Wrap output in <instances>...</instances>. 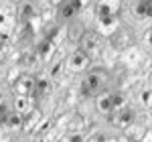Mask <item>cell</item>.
I'll use <instances>...</instances> for the list:
<instances>
[{
	"mask_svg": "<svg viewBox=\"0 0 152 142\" xmlns=\"http://www.w3.org/2000/svg\"><path fill=\"white\" fill-rule=\"evenodd\" d=\"M55 51L57 47L49 41V39H41L39 43H37V49H35V55L39 61H43V63H49V61L53 59V55H55Z\"/></svg>",
	"mask_w": 152,
	"mask_h": 142,
	"instance_id": "ba28073f",
	"label": "cell"
},
{
	"mask_svg": "<svg viewBox=\"0 0 152 142\" xmlns=\"http://www.w3.org/2000/svg\"><path fill=\"white\" fill-rule=\"evenodd\" d=\"M16 8H18V10H16V18H20L23 23H26V20H31L33 16H37V4H33V2H23V4H18Z\"/></svg>",
	"mask_w": 152,
	"mask_h": 142,
	"instance_id": "9a60e30c",
	"label": "cell"
},
{
	"mask_svg": "<svg viewBox=\"0 0 152 142\" xmlns=\"http://www.w3.org/2000/svg\"><path fill=\"white\" fill-rule=\"evenodd\" d=\"M67 37V26H61V24H51V29L47 31V37L45 39H49L55 47H57L59 43L63 41Z\"/></svg>",
	"mask_w": 152,
	"mask_h": 142,
	"instance_id": "4fadbf2b",
	"label": "cell"
},
{
	"mask_svg": "<svg viewBox=\"0 0 152 142\" xmlns=\"http://www.w3.org/2000/svg\"><path fill=\"white\" fill-rule=\"evenodd\" d=\"M107 83H110V73L104 67H94V69L87 71L81 85L87 89L89 95H102L105 91V87H107Z\"/></svg>",
	"mask_w": 152,
	"mask_h": 142,
	"instance_id": "6da1fadb",
	"label": "cell"
},
{
	"mask_svg": "<svg viewBox=\"0 0 152 142\" xmlns=\"http://www.w3.org/2000/svg\"><path fill=\"white\" fill-rule=\"evenodd\" d=\"M136 120H138V110H136L134 106H130V104H126L122 110H118V112H116V116H114V124H116L118 128L126 130V128H130Z\"/></svg>",
	"mask_w": 152,
	"mask_h": 142,
	"instance_id": "277c9868",
	"label": "cell"
},
{
	"mask_svg": "<svg viewBox=\"0 0 152 142\" xmlns=\"http://www.w3.org/2000/svg\"><path fill=\"white\" fill-rule=\"evenodd\" d=\"M39 124H41V126H37L35 132L39 134V136H45V134H47V132L51 130V122H49V120H41Z\"/></svg>",
	"mask_w": 152,
	"mask_h": 142,
	"instance_id": "603a6c76",
	"label": "cell"
},
{
	"mask_svg": "<svg viewBox=\"0 0 152 142\" xmlns=\"http://www.w3.org/2000/svg\"><path fill=\"white\" fill-rule=\"evenodd\" d=\"M20 77V69L18 67H12L10 71H8V81L10 83H16V79Z\"/></svg>",
	"mask_w": 152,
	"mask_h": 142,
	"instance_id": "4316f807",
	"label": "cell"
},
{
	"mask_svg": "<svg viewBox=\"0 0 152 142\" xmlns=\"http://www.w3.org/2000/svg\"><path fill=\"white\" fill-rule=\"evenodd\" d=\"M118 142H132V140H128V138H126V136H122V138H116Z\"/></svg>",
	"mask_w": 152,
	"mask_h": 142,
	"instance_id": "f546056e",
	"label": "cell"
},
{
	"mask_svg": "<svg viewBox=\"0 0 152 142\" xmlns=\"http://www.w3.org/2000/svg\"><path fill=\"white\" fill-rule=\"evenodd\" d=\"M51 89H53V83H51V79H49L47 75L35 77V91H33V95H37V97H43V95H47Z\"/></svg>",
	"mask_w": 152,
	"mask_h": 142,
	"instance_id": "5bb4252c",
	"label": "cell"
},
{
	"mask_svg": "<svg viewBox=\"0 0 152 142\" xmlns=\"http://www.w3.org/2000/svg\"><path fill=\"white\" fill-rule=\"evenodd\" d=\"M2 132H4V120L0 118V134H2Z\"/></svg>",
	"mask_w": 152,
	"mask_h": 142,
	"instance_id": "4dcf8cb0",
	"label": "cell"
},
{
	"mask_svg": "<svg viewBox=\"0 0 152 142\" xmlns=\"http://www.w3.org/2000/svg\"><path fill=\"white\" fill-rule=\"evenodd\" d=\"M146 130H148V128H146ZM144 124H140V122H138V120H136V122H134V124H132V126H130V128H126V136H128V140H132V138H134V140H140L142 138V134H144Z\"/></svg>",
	"mask_w": 152,
	"mask_h": 142,
	"instance_id": "d6986e66",
	"label": "cell"
},
{
	"mask_svg": "<svg viewBox=\"0 0 152 142\" xmlns=\"http://www.w3.org/2000/svg\"><path fill=\"white\" fill-rule=\"evenodd\" d=\"M95 108H97V112L99 114H104V116H112V102H110V94H102L97 95V100H95Z\"/></svg>",
	"mask_w": 152,
	"mask_h": 142,
	"instance_id": "ac0fdd59",
	"label": "cell"
},
{
	"mask_svg": "<svg viewBox=\"0 0 152 142\" xmlns=\"http://www.w3.org/2000/svg\"><path fill=\"white\" fill-rule=\"evenodd\" d=\"M63 67H65V61H63V57H59V59H55L53 63H51V69H49V73H47V77L51 79H55V77H59L61 75V71H63Z\"/></svg>",
	"mask_w": 152,
	"mask_h": 142,
	"instance_id": "44dd1931",
	"label": "cell"
},
{
	"mask_svg": "<svg viewBox=\"0 0 152 142\" xmlns=\"http://www.w3.org/2000/svg\"><path fill=\"white\" fill-rule=\"evenodd\" d=\"M105 138H107V134L99 130V132H94V134H91V136H89V138H87L85 142H104Z\"/></svg>",
	"mask_w": 152,
	"mask_h": 142,
	"instance_id": "d4e9b609",
	"label": "cell"
},
{
	"mask_svg": "<svg viewBox=\"0 0 152 142\" xmlns=\"http://www.w3.org/2000/svg\"><path fill=\"white\" fill-rule=\"evenodd\" d=\"M63 142H85V138H83L79 132H73V134L67 136V138H63Z\"/></svg>",
	"mask_w": 152,
	"mask_h": 142,
	"instance_id": "484cf974",
	"label": "cell"
},
{
	"mask_svg": "<svg viewBox=\"0 0 152 142\" xmlns=\"http://www.w3.org/2000/svg\"><path fill=\"white\" fill-rule=\"evenodd\" d=\"M120 6H122V4L116 2V0H102V2H95L94 4L95 20H102V18H118Z\"/></svg>",
	"mask_w": 152,
	"mask_h": 142,
	"instance_id": "3957f363",
	"label": "cell"
},
{
	"mask_svg": "<svg viewBox=\"0 0 152 142\" xmlns=\"http://www.w3.org/2000/svg\"><path fill=\"white\" fill-rule=\"evenodd\" d=\"M10 112H12V100L6 97V95H2L0 97V118H6Z\"/></svg>",
	"mask_w": 152,
	"mask_h": 142,
	"instance_id": "7402d4cb",
	"label": "cell"
},
{
	"mask_svg": "<svg viewBox=\"0 0 152 142\" xmlns=\"http://www.w3.org/2000/svg\"><path fill=\"white\" fill-rule=\"evenodd\" d=\"M2 120H4V130L6 132H16L23 128V116L16 114V112H10L6 118H2Z\"/></svg>",
	"mask_w": 152,
	"mask_h": 142,
	"instance_id": "2e32d148",
	"label": "cell"
},
{
	"mask_svg": "<svg viewBox=\"0 0 152 142\" xmlns=\"http://www.w3.org/2000/svg\"><path fill=\"white\" fill-rule=\"evenodd\" d=\"M37 102V95H28V97H24V95H16L14 100H12V112H16V114H28L31 110H33V104Z\"/></svg>",
	"mask_w": 152,
	"mask_h": 142,
	"instance_id": "30bf717a",
	"label": "cell"
},
{
	"mask_svg": "<svg viewBox=\"0 0 152 142\" xmlns=\"http://www.w3.org/2000/svg\"><path fill=\"white\" fill-rule=\"evenodd\" d=\"M132 14L138 18V20H144V18H150L152 14V4L150 2H134L132 4Z\"/></svg>",
	"mask_w": 152,
	"mask_h": 142,
	"instance_id": "e0dca14e",
	"label": "cell"
},
{
	"mask_svg": "<svg viewBox=\"0 0 152 142\" xmlns=\"http://www.w3.org/2000/svg\"><path fill=\"white\" fill-rule=\"evenodd\" d=\"M14 26H16V6L0 4V35L8 41L12 37Z\"/></svg>",
	"mask_w": 152,
	"mask_h": 142,
	"instance_id": "7a4b0ae2",
	"label": "cell"
},
{
	"mask_svg": "<svg viewBox=\"0 0 152 142\" xmlns=\"http://www.w3.org/2000/svg\"><path fill=\"white\" fill-rule=\"evenodd\" d=\"M140 104L146 108V110L150 108V87H146V89L140 91Z\"/></svg>",
	"mask_w": 152,
	"mask_h": 142,
	"instance_id": "cb8c5ba5",
	"label": "cell"
},
{
	"mask_svg": "<svg viewBox=\"0 0 152 142\" xmlns=\"http://www.w3.org/2000/svg\"><path fill=\"white\" fill-rule=\"evenodd\" d=\"M102 51V39L97 33H83L81 37V53L89 59V57H95L99 55Z\"/></svg>",
	"mask_w": 152,
	"mask_h": 142,
	"instance_id": "5b68a950",
	"label": "cell"
},
{
	"mask_svg": "<svg viewBox=\"0 0 152 142\" xmlns=\"http://www.w3.org/2000/svg\"><path fill=\"white\" fill-rule=\"evenodd\" d=\"M14 91H16V95H24V97L33 95V91H35V77L33 75H20L16 79V83H14Z\"/></svg>",
	"mask_w": 152,
	"mask_h": 142,
	"instance_id": "9c48e42d",
	"label": "cell"
},
{
	"mask_svg": "<svg viewBox=\"0 0 152 142\" xmlns=\"http://www.w3.org/2000/svg\"><path fill=\"white\" fill-rule=\"evenodd\" d=\"M65 67L71 73H81V71H85L89 67V59L83 55L81 51H73L69 57L65 59Z\"/></svg>",
	"mask_w": 152,
	"mask_h": 142,
	"instance_id": "8992f818",
	"label": "cell"
},
{
	"mask_svg": "<svg viewBox=\"0 0 152 142\" xmlns=\"http://www.w3.org/2000/svg\"><path fill=\"white\" fill-rule=\"evenodd\" d=\"M110 102H112V110L118 112V110H122V108L128 104V97L122 94V91H112L110 94Z\"/></svg>",
	"mask_w": 152,
	"mask_h": 142,
	"instance_id": "ffe728a7",
	"label": "cell"
},
{
	"mask_svg": "<svg viewBox=\"0 0 152 142\" xmlns=\"http://www.w3.org/2000/svg\"><path fill=\"white\" fill-rule=\"evenodd\" d=\"M140 142H152V130L148 128V130L142 134V138H140Z\"/></svg>",
	"mask_w": 152,
	"mask_h": 142,
	"instance_id": "83f0119b",
	"label": "cell"
},
{
	"mask_svg": "<svg viewBox=\"0 0 152 142\" xmlns=\"http://www.w3.org/2000/svg\"><path fill=\"white\" fill-rule=\"evenodd\" d=\"M83 6H85V2H61L57 14H59L61 20H73V18L81 12Z\"/></svg>",
	"mask_w": 152,
	"mask_h": 142,
	"instance_id": "52a82bcc",
	"label": "cell"
},
{
	"mask_svg": "<svg viewBox=\"0 0 152 142\" xmlns=\"http://www.w3.org/2000/svg\"><path fill=\"white\" fill-rule=\"evenodd\" d=\"M104 142H118V140H116V138H114V136H107V138H105Z\"/></svg>",
	"mask_w": 152,
	"mask_h": 142,
	"instance_id": "f1b7e54d",
	"label": "cell"
},
{
	"mask_svg": "<svg viewBox=\"0 0 152 142\" xmlns=\"http://www.w3.org/2000/svg\"><path fill=\"white\" fill-rule=\"evenodd\" d=\"M97 23V33L105 37H112L118 33L120 29V20L118 18H102V20H95Z\"/></svg>",
	"mask_w": 152,
	"mask_h": 142,
	"instance_id": "8fae6325",
	"label": "cell"
},
{
	"mask_svg": "<svg viewBox=\"0 0 152 142\" xmlns=\"http://www.w3.org/2000/svg\"><path fill=\"white\" fill-rule=\"evenodd\" d=\"M39 122H41V112L33 108L28 114H24V118H23V128H20V130H24L26 134H28V132H35V128L39 126Z\"/></svg>",
	"mask_w": 152,
	"mask_h": 142,
	"instance_id": "7c38bea8",
	"label": "cell"
}]
</instances>
